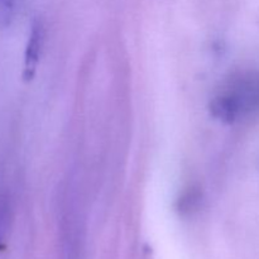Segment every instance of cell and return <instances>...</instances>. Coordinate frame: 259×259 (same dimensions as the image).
<instances>
[{"mask_svg": "<svg viewBox=\"0 0 259 259\" xmlns=\"http://www.w3.org/2000/svg\"><path fill=\"white\" fill-rule=\"evenodd\" d=\"M14 0H0V27L8 25L12 20Z\"/></svg>", "mask_w": 259, "mask_h": 259, "instance_id": "277c9868", "label": "cell"}, {"mask_svg": "<svg viewBox=\"0 0 259 259\" xmlns=\"http://www.w3.org/2000/svg\"><path fill=\"white\" fill-rule=\"evenodd\" d=\"M202 201V191L197 186H190L185 190L180 199L177 200V210L180 214H191L199 209Z\"/></svg>", "mask_w": 259, "mask_h": 259, "instance_id": "3957f363", "label": "cell"}, {"mask_svg": "<svg viewBox=\"0 0 259 259\" xmlns=\"http://www.w3.org/2000/svg\"><path fill=\"white\" fill-rule=\"evenodd\" d=\"M240 111H242V108H240L237 98L232 93L217 96L210 103L211 115L228 124L233 123L238 118Z\"/></svg>", "mask_w": 259, "mask_h": 259, "instance_id": "7a4b0ae2", "label": "cell"}, {"mask_svg": "<svg viewBox=\"0 0 259 259\" xmlns=\"http://www.w3.org/2000/svg\"><path fill=\"white\" fill-rule=\"evenodd\" d=\"M43 43H45V29H43V25L37 22L32 25L27 48H25L24 71H23V77L25 80H32L34 76L40 53H42Z\"/></svg>", "mask_w": 259, "mask_h": 259, "instance_id": "6da1fadb", "label": "cell"}]
</instances>
